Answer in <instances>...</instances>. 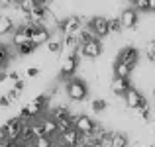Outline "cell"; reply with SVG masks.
<instances>
[{
	"mask_svg": "<svg viewBox=\"0 0 155 147\" xmlns=\"http://www.w3.org/2000/svg\"><path fill=\"white\" fill-rule=\"evenodd\" d=\"M81 141V133L77 132L75 128L67 129V132L59 133V137H57V143L59 145H65V147H77Z\"/></svg>",
	"mask_w": 155,
	"mask_h": 147,
	"instance_id": "10",
	"label": "cell"
},
{
	"mask_svg": "<svg viewBox=\"0 0 155 147\" xmlns=\"http://www.w3.org/2000/svg\"><path fill=\"white\" fill-rule=\"evenodd\" d=\"M143 102H147V98L141 94L137 88H134V87L124 94V104H126V108H128V110H137Z\"/></svg>",
	"mask_w": 155,
	"mask_h": 147,
	"instance_id": "9",
	"label": "cell"
},
{
	"mask_svg": "<svg viewBox=\"0 0 155 147\" xmlns=\"http://www.w3.org/2000/svg\"><path fill=\"white\" fill-rule=\"evenodd\" d=\"M0 145H2V139H0Z\"/></svg>",
	"mask_w": 155,
	"mask_h": 147,
	"instance_id": "40",
	"label": "cell"
},
{
	"mask_svg": "<svg viewBox=\"0 0 155 147\" xmlns=\"http://www.w3.org/2000/svg\"><path fill=\"white\" fill-rule=\"evenodd\" d=\"M39 124H41V128H43V136H47V137H51V139L57 141V137H59L57 122L53 120L51 116H41V118H39Z\"/></svg>",
	"mask_w": 155,
	"mask_h": 147,
	"instance_id": "11",
	"label": "cell"
},
{
	"mask_svg": "<svg viewBox=\"0 0 155 147\" xmlns=\"http://www.w3.org/2000/svg\"><path fill=\"white\" fill-rule=\"evenodd\" d=\"M24 87H26V84H24V80L20 79V80H16V83H14V87H12V88H16V90L22 92V90H24Z\"/></svg>",
	"mask_w": 155,
	"mask_h": 147,
	"instance_id": "33",
	"label": "cell"
},
{
	"mask_svg": "<svg viewBox=\"0 0 155 147\" xmlns=\"http://www.w3.org/2000/svg\"><path fill=\"white\" fill-rule=\"evenodd\" d=\"M51 39V34H49V30H47L45 26H39L38 30L34 31V34L30 35V41L34 43L35 47H39V45H43V43H47Z\"/></svg>",
	"mask_w": 155,
	"mask_h": 147,
	"instance_id": "13",
	"label": "cell"
},
{
	"mask_svg": "<svg viewBox=\"0 0 155 147\" xmlns=\"http://www.w3.org/2000/svg\"><path fill=\"white\" fill-rule=\"evenodd\" d=\"M55 147H65V145H59V143H55Z\"/></svg>",
	"mask_w": 155,
	"mask_h": 147,
	"instance_id": "38",
	"label": "cell"
},
{
	"mask_svg": "<svg viewBox=\"0 0 155 147\" xmlns=\"http://www.w3.org/2000/svg\"><path fill=\"white\" fill-rule=\"evenodd\" d=\"M153 14H155V12H153Z\"/></svg>",
	"mask_w": 155,
	"mask_h": 147,
	"instance_id": "41",
	"label": "cell"
},
{
	"mask_svg": "<svg viewBox=\"0 0 155 147\" xmlns=\"http://www.w3.org/2000/svg\"><path fill=\"white\" fill-rule=\"evenodd\" d=\"M55 143H57L55 139H51V137H47V136H41V137L31 141V147H55Z\"/></svg>",
	"mask_w": 155,
	"mask_h": 147,
	"instance_id": "21",
	"label": "cell"
},
{
	"mask_svg": "<svg viewBox=\"0 0 155 147\" xmlns=\"http://www.w3.org/2000/svg\"><path fill=\"white\" fill-rule=\"evenodd\" d=\"M18 8H20V12H22L24 16H28V14H31L34 10H38L39 4H38V0H20Z\"/></svg>",
	"mask_w": 155,
	"mask_h": 147,
	"instance_id": "17",
	"label": "cell"
},
{
	"mask_svg": "<svg viewBox=\"0 0 155 147\" xmlns=\"http://www.w3.org/2000/svg\"><path fill=\"white\" fill-rule=\"evenodd\" d=\"M35 47L31 41H26V43H22V45H18L16 47V51H18V55H22V57H26V55H31V53L35 51Z\"/></svg>",
	"mask_w": 155,
	"mask_h": 147,
	"instance_id": "22",
	"label": "cell"
},
{
	"mask_svg": "<svg viewBox=\"0 0 155 147\" xmlns=\"http://www.w3.org/2000/svg\"><path fill=\"white\" fill-rule=\"evenodd\" d=\"M12 41H14V45H22V43L30 41V35H28V31L24 30V28H18V30H14V38H12Z\"/></svg>",
	"mask_w": 155,
	"mask_h": 147,
	"instance_id": "19",
	"label": "cell"
},
{
	"mask_svg": "<svg viewBox=\"0 0 155 147\" xmlns=\"http://www.w3.org/2000/svg\"><path fill=\"white\" fill-rule=\"evenodd\" d=\"M16 26H14V20L10 16H0V35H8V34H14Z\"/></svg>",
	"mask_w": 155,
	"mask_h": 147,
	"instance_id": "15",
	"label": "cell"
},
{
	"mask_svg": "<svg viewBox=\"0 0 155 147\" xmlns=\"http://www.w3.org/2000/svg\"><path fill=\"white\" fill-rule=\"evenodd\" d=\"M112 147H130V137L124 132H114L112 133Z\"/></svg>",
	"mask_w": 155,
	"mask_h": 147,
	"instance_id": "18",
	"label": "cell"
},
{
	"mask_svg": "<svg viewBox=\"0 0 155 147\" xmlns=\"http://www.w3.org/2000/svg\"><path fill=\"white\" fill-rule=\"evenodd\" d=\"M149 2V12H155V0H147Z\"/></svg>",
	"mask_w": 155,
	"mask_h": 147,
	"instance_id": "34",
	"label": "cell"
},
{
	"mask_svg": "<svg viewBox=\"0 0 155 147\" xmlns=\"http://www.w3.org/2000/svg\"><path fill=\"white\" fill-rule=\"evenodd\" d=\"M6 96H8V100H10V102H16L20 96H22V92H20V90H16V88H10Z\"/></svg>",
	"mask_w": 155,
	"mask_h": 147,
	"instance_id": "29",
	"label": "cell"
},
{
	"mask_svg": "<svg viewBox=\"0 0 155 147\" xmlns=\"http://www.w3.org/2000/svg\"><path fill=\"white\" fill-rule=\"evenodd\" d=\"M8 79L16 83V80H20V73L18 71H10V73H8Z\"/></svg>",
	"mask_w": 155,
	"mask_h": 147,
	"instance_id": "32",
	"label": "cell"
},
{
	"mask_svg": "<svg viewBox=\"0 0 155 147\" xmlns=\"http://www.w3.org/2000/svg\"><path fill=\"white\" fill-rule=\"evenodd\" d=\"M57 26H59V30L63 31L65 35H77L83 30V18H81V16H69V18H65V20H59Z\"/></svg>",
	"mask_w": 155,
	"mask_h": 147,
	"instance_id": "4",
	"label": "cell"
},
{
	"mask_svg": "<svg viewBox=\"0 0 155 147\" xmlns=\"http://www.w3.org/2000/svg\"><path fill=\"white\" fill-rule=\"evenodd\" d=\"M124 30L120 24V18H108V31L110 34H120Z\"/></svg>",
	"mask_w": 155,
	"mask_h": 147,
	"instance_id": "25",
	"label": "cell"
},
{
	"mask_svg": "<svg viewBox=\"0 0 155 147\" xmlns=\"http://www.w3.org/2000/svg\"><path fill=\"white\" fill-rule=\"evenodd\" d=\"M73 128L81 136H91L96 128V122L91 116H87V114H77V116H73Z\"/></svg>",
	"mask_w": 155,
	"mask_h": 147,
	"instance_id": "3",
	"label": "cell"
},
{
	"mask_svg": "<svg viewBox=\"0 0 155 147\" xmlns=\"http://www.w3.org/2000/svg\"><path fill=\"white\" fill-rule=\"evenodd\" d=\"M77 38H79V45H84V43H88V41H92V39H98L96 38L94 34H92L91 30H88L87 26L83 28V30L79 31V34H77Z\"/></svg>",
	"mask_w": 155,
	"mask_h": 147,
	"instance_id": "20",
	"label": "cell"
},
{
	"mask_svg": "<svg viewBox=\"0 0 155 147\" xmlns=\"http://www.w3.org/2000/svg\"><path fill=\"white\" fill-rule=\"evenodd\" d=\"M140 57H141V53H140V49H137V47L126 45V47H122L120 51H118L116 61H120V63H124V65H128V67L136 69L137 63H140Z\"/></svg>",
	"mask_w": 155,
	"mask_h": 147,
	"instance_id": "2",
	"label": "cell"
},
{
	"mask_svg": "<svg viewBox=\"0 0 155 147\" xmlns=\"http://www.w3.org/2000/svg\"><path fill=\"white\" fill-rule=\"evenodd\" d=\"M91 147H102V143H98V141H92Z\"/></svg>",
	"mask_w": 155,
	"mask_h": 147,
	"instance_id": "36",
	"label": "cell"
},
{
	"mask_svg": "<svg viewBox=\"0 0 155 147\" xmlns=\"http://www.w3.org/2000/svg\"><path fill=\"white\" fill-rule=\"evenodd\" d=\"M10 104H12V102L8 100V96H6V94H2V96H0V108H8Z\"/></svg>",
	"mask_w": 155,
	"mask_h": 147,
	"instance_id": "31",
	"label": "cell"
},
{
	"mask_svg": "<svg viewBox=\"0 0 155 147\" xmlns=\"http://www.w3.org/2000/svg\"><path fill=\"white\" fill-rule=\"evenodd\" d=\"M102 51H104V47H102L100 39H92V41H88V43L79 47V53L83 57H87V59H98L102 55Z\"/></svg>",
	"mask_w": 155,
	"mask_h": 147,
	"instance_id": "8",
	"label": "cell"
},
{
	"mask_svg": "<svg viewBox=\"0 0 155 147\" xmlns=\"http://www.w3.org/2000/svg\"><path fill=\"white\" fill-rule=\"evenodd\" d=\"M153 96H155V88H153Z\"/></svg>",
	"mask_w": 155,
	"mask_h": 147,
	"instance_id": "39",
	"label": "cell"
},
{
	"mask_svg": "<svg viewBox=\"0 0 155 147\" xmlns=\"http://www.w3.org/2000/svg\"><path fill=\"white\" fill-rule=\"evenodd\" d=\"M132 71H134L132 67L120 63V61H116V63H114V67H112L114 77H118V79H130V77H132Z\"/></svg>",
	"mask_w": 155,
	"mask_h": 147,
	"instance_id": "14",
	"label": "cell"
},
{
	"mask_svg": "<svg viewBox=\"0 0 155 147\" xmlns=\"http://www.w3.org/2000/svg\"><path fill=\"white\" fill-rule=\"evenodd\" d=\"M61 49H63V41L61 39H49L47 41V51L49 53H61Z\"/></svg>",
	"mask_w": 155,
	"mask_h": 147,
	"instance_id": "27",
	"label": "cell"
},
{
	"mask_svg": "<svg viewBox=\"0 0 155 147\" xmlns=\"http://www.w3.org/2000/svg\"><path fill=\"white\" fill-rule=\"evenodd\" d=\"M28 77H31V79H35V77L39 75V67H28Z\"/></svg>",
	"mask_w": 155,
	"mask_h": 147,
	"instance_id": "30",
	"label": "cell"
},
{
	"mask_svg": "<svg viewBox=\"0 0 155 147\" xmlns=\"http://www.w3.org/2000/svg\"><path fill=\"white\" fill-rule=\"evenodd\" d=\"M65 92L73 102H83L88 96V84L83 79H69L65 84Z\"/></svg>",
	"mask_w": 155,
	"mask_h": 147,
	"instance_id": "1",
	"label": "cell"
},
{
	"mask_svg": "<svg viewBox=\"0 0 155 147\" xmlns=\"http://www.w3.org/2000/svg\"><path fill=\"white\" fill-rule=\"evenodd\" d=\"M143 53H145V59H147L149 63H155V39H151V41L145 43Z\"/></svg>",
	"mask_w": 155,
	"mask_h": 147,
	"instance_id": "24",
	"label": "cell"
},
{
	"mask_svg": "<svg viewBox=\"0 0 155 147\" xmlns=\"http://www.w3.org/2000/svg\"><path fill=\"white\" fill-rule=\"evenodd\" d=\"M12 147H31V145H26V143H14Z\"/></svg>",
	"mask_w": 155,
	"mask_h": 147,
	"instance_id": "35",
	"label": "cell"
},
{
	"mask_svg": "<svg viewBox=\"0 0 155 147\" xmlns=\"http://www.w3.org/2000/svg\"><path fill=\"white\" fill-rule=\"evenodd\" d=\"M91 108H92V112L100 114V112H104V110L108 108V102H106L104 98H94V100L91 102Z\"/></svg>",
	"mask_w": 155,
	"mask_h": 147,
	"instance_id": "23",
	"label": "cell"
},
{
	"mask_svg": "<svg viewBox=\"0 0 155 147\" xmlns=\"http://www.w3.org/2000/svg\"><path fill=\"white\" fill-rule=\"evenodd\" d=\"M87 28L98 39L110 35V31H108V18H104V16H94V18H91V20H88V24H87Z\"/></svg>",
	"mask_w": 155,
	"mask_h": 147,
	"instance_id": "5",
	"label": "cell"
},
{
	"mask_svg": "<svg viewBox=\"0 0 155 147\" xmlns=\"http://www.w3.org/2000/svg\"><path fill=\"white\" fill-rule=\"evenodd\" d=\"M132 8L137 12V14H140V12H149V2H147V0H137Z\"/></svg>",
	"mask_w": 155,
	"mask_h": 147,
	"instance_id": "28",
	"label": "cell"
},
{
	"mask_svg": "<svg viewBox=\"0 0 155 147\" xmlns=\"http://www.w3.org/2000/svg\"><path fill=\"white\" fill-rule=\"evenodd\" d=\"M49 116H51L55 122H59V120H65V118L73 116V114H71V110H69L67 106H63V104H61V106H55V108L51 110V114H49Z\"/></svg>",
	"mask_w": 155,
	"mask_h": 147,
	"instance_id": "16",
	"label": "cell"
},
{
	"mask_svg": "<svg viewBox=\"0 0 155 147\" xmlns=\"http://www.w3.org/2000/svg\"><path fill=\"white\" fill-rule=\"evenodd\" d=\"M77 67H79V51H71L61 63V77L73 79V75L77 73Z\"/></svg>",
	"mask_w": 155,
	"mask_h": 147,
	"instance_id": "6",
	"label": "cell"
},
{
	"mask_svg": "<svg viewBox=\"0 0 155 147\" xmlns=\"http://www.w3.org/2000/svg\"><path fill=\"white\" fill-rule=\"evenodd\" d=\"M137 2V0H130V4H132V6H134V4H136Z\"/></svg>",
	"mask_w": 155,
	"mask_h": 147,
	"instance_id": "37",
	"label": "cell"
},
{
	"mask_svg": "<svg viewBox=\"0 0 155 147\" xmlns=\"http://www.w3.org/2000/svg\"><path fill=\"white\" fill-rule=\"evenodd\" d=\"M8 59H10V49L4 45V43H0V69L6 67Z\"/></svg>",
	"mask_w": 155,
	"mask_h": 147,
	"instance_id": "26",
	"label": "cell"
},
{
	"mask_svg": "<svg viewBox=\"0 0 155 147\" xmlns=\"http://www.w3.org/2000/svg\"><path fill=\"white\" fill-rule=\"evenodd\" d=\"M130 88H132L130 79H118V77H114L112 83H110V90H112V94H116V96H124Z\"/></svg>",
	"mask_w": 155,
	"mask_h": 147,
	"instance_id": "12",
	"label": "cell"
},
{
	"mask_svg": "<svg viewBox=\"0 0 155 147\" xmlns=\"http://www.w3.org/2000/svg\"><path fill=\"white\" fill-rule=\"evenodd\" d=\"M118 18H120V24H122V28H124V30H136L137 24H140V14H137L132 6H130V8H124V10L120 12V16H118Z\"/></svg>",
	"mask_w": 155,
	"mask_h": 147,
	"instance_id": "7",
	"label": "cell"
}]
</instances>
